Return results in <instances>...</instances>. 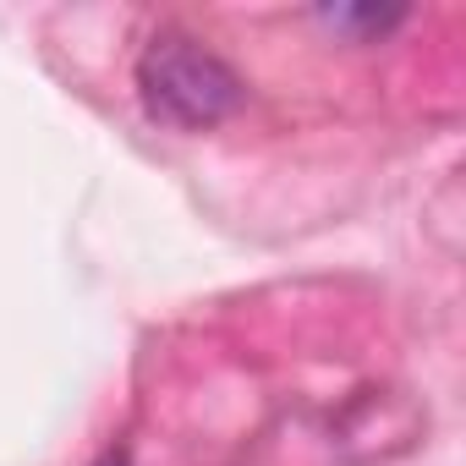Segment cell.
Segmentation results:
<instances>
[{
	"label": "cell",
	"mask_w": 466,
	"mask_h": 466,
	"mask_svg": "<svg viewBox=\"0 0 466 466\" xmlns=\"http://www.w3.org/2000/svg\"><path fill=\"white\" fill-rule=\"evenodd\" d=\"M137 94H143V110L159 127H176V132L219 127L248 99L242 77L230 72L214 50L187 39V34H154L143 45V56H137Z\"/></svg>",
	"instance_id": "cell-1"
},
{
	"label": "cell",
	"mask_w": 466,
	"mask_h": 466,
	"mask_svg": "<svg viewBox=\"0 0 466 466\" xmlns=\"http://www.w3.org/2000/svg\"><path fill=\"white\" fill-rule=\"evenodd\" d=\"M324 17H329L335 28H357V34H390V28L406 17V12H400V6H379V12H373V6H335V12H324Z\"/></svg>",
	"instance_id": "cell-2"
},
{
	"label": "cell",
	"mask_w": 466,
	"mask_h": 466,
	"mask_svg": "<svg viewBox=\"0 0 466 466\" xmlns=\"http://www.w3.org/2000/svg\"><path fill=\"white\" fill-rule=\"evenodd\" d=\"M88 466H132V455H127V450H105V455L88 461Z\"/></svg>",
	"instance_id": "cell-3"
}]
</instances>
